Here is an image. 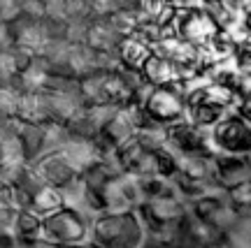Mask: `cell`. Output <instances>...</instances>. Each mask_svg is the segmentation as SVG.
I'll list each match as a JSON object with an SVG mask.
<instances>
[{"instance_id":"16","label":"cell","mask_w":251,"mask_h":248,"mask_svg":"<svg viewBox=\"0 0 251 248\" xmlns=\"http://www.w3.org/2000/svg\"><path fill=\"white\" fill-rule=\"evenodd\" d=\"M58 206H63V200H61V193L58 188H51V186H45L40 193L35 195L33 204H30V211L40 213V216H47V213L56 211Z\"/></svg>"},{"instance_id":"1","label":"cell","mask_w":251,"mask_h":248,"mask_svg":"<svg viewBox=\"0 0 251 248\" xmlns=\"http://www.w3.org/2000/svg\"><path fill=\"white\" fill-rule=\"evenodd\" d=\"M91 244L105 248H142L147 230L137 211H109L91 218Z\"/></svg>"},{"instance_id":"7","label":"cell","mask_w":251,"mask_h":248,"mask_svg":"<svg viewBox=\"0 0 251 248\" xmlns=\"http://www.w3.org/2000/svg\"><path fill=\"white\" fill-rule=\"evenodd\" d=\"M165 146L179 156H196V153H214L209 142V130L198 128L188 118L165 125Z\"/></svg>"},{"instance_id":"11","label":"cell","mask_w":251,"mask_h":248,"mask_svg":"<svg viewBox=\"0 0 251 248\" xmlns=\"http://www.w3.org/2000/svg\"><path fill=\"white\" fill-rule=\"evenodd\" d=\"M181 244L184 248H214L221 241H226V234L212 227L209 223L200 221L198 216L188 211L181 221Z\"/></svg>"},{"instance_id":"5","label":"cell","mask_w":251,"mask_h":248,"mask_svg":"<svg viewBox=\"0 0 251 248\" xmlns=\"http://www.w3.org/2000/svg\"><path fill=\"white\" fill-rule=\"evenodd\" d=\"M209 142L214 153H235L249 156L251 153V123L240 116L235 109L209 128Z\"/></svg>"},{"instance_id":"22","label":"cell","mask_w":251,"mask_h":248,"mask_svg":"<svg viewBox=\"0 0 251 248\" xmlns=\"http://www.w3.org/2000/svg\"><path fill=\"white\" fill-rule=\"evenodd\" d=\"M247 37H251V0L249 2H244V14H242V23H240Z\"/></svg>"},{"instance_id":"24","label":"cell","mask_w":251,"mask_h":248,"mask_svg":"<svg viewBox=\"0 0 251 248\" xmlns=\"http://www.w3.org/2000/svg\"><path fill=\"white\" fill-rule=\"evenodd\" d=\"M0 248H14V237L9 232H2L0 234Z\"/></svg>"},{"instance_id":"23","label":"cell","mask_w":251,"mask_h":248,"mask_svg":"<svg viewBox=\"0 0 251 248\" xmlns=\"http://www.w3.org/2000/svg\"><path fill=\"white\" fill-rule=\"evenodd\" d=\"M14 248H45V241L42 239H33V241L14 239Z\"/></svg>"},{"instance_id":"3","label":"cell","mask_w":251,"mask_h":248,"mask_svg":"<svg viewBox=\"0 0 251 248\" xmlns=\"http://www.w3.org/2000/svg\"><path fill=\"white\" fill-rule=\"evenodd\" d=\"M172 30L184 42H188V45H193V46H200V49L216 45L221 37L228 35V33H224L221 28L216 26L214 19L209 17L196 0L175 5Z\"/></svg>"},{"instance_id":"18","label":"cell","mask_w":251,"mask_h":248,"mask_svg":"<svg viewBox=\"0 0 251 248\" xmlns=\"http://www.w3.org/2000/svg\"><path fill=\"white\" fill-rule=\"evenodd\" d=\"M230 58H233L235 70L242 74V79L251 84V42H247V40L244 42H235Z\"/></svg>"},{"instance_id":"26","label":"cell","mask_w":251,"mask_h":248,"mask_svg":"<svg viewBox=\"0 0 251 248\" xmlns=\"http://www.w3.org/2000/svg\"><path fill=\"white\" fill-rule=\"evenodd\" d=\"M91 248H105V246H96V244H91Z\"/></svg>"},{"instance_id":"2","label":"cell","mask_w":251,"mask_h":248,"mask_svg":"<svg viewBox=\"0 0 251 248\" xmlns=\"http://www.w3.org/2000/svg\"><path fill=\"white\" fill-rule=\"evenodd\" d=\"M42 241L54 246H84L91 244V216L72 206H58L42 216Z\"/></svg>"},{"instance_id":"27","label":"cell","mask_w":251,"mask_h":248,"mask_svg":"<svg viewBox=\"0 0 251 248\" xmlns=\"http://www.w3.org/2000/svg\"><path fill=\"white\" fill-rule=\"evenodd\" d=\"M244 2H249V0H244Z\"/></svg>"},{"instance_id":"25","label":"cell","mask_w":251,"mask_h":248,"mask_svg":"<svg viewBox=\"0 0 251 248\" xmlns=\"http://www.w3.org/2000/svg\"><path fill=\"white\" fill-rule=\"evenodd\" d=\"M142 248H172V246H168V244H158V241H149V239H147V244H144Z\"/></svg>"},{"instance_id":"19","label":"cell","mask_w":251,"mask_h":248,"mask_svg":"<svg viewBox=\"0 0 251 248\" xmlns=\"http://www.w3.org/2000/svg\"><path fill=\"white\" fill-rule=\"evenodd\" d=\"M19 213V206L9 197H0V230L9 232L12 234V225H14V218Z\"/></svg>"},{"instance_id":"15","label":"cell","mask_w":251,"mask_h":248,"mask_svg":"<svg viewBox=\"0 0 251 248\" xmlns=\"http://www.w3.org/2000/svg\"><path fill=\"white\" fill-rule=\"evenodd\" d=\"M12 237L21 241H33L42 237V216L30 209H19L14 225H12Z\"/></svg>"},{"instance_id":"20","label":"cell","mask_w":251,"mask_h":248,"mask_svg":"<svg viewBox=\"0 0 251 248\" xmlns=\"http://www.w3.org/2000/svg\"><path fill=\"white\" fill-rule=\"evenodd\" d=\"M226 244H228V248H251V230H247L240 223L233 232L226 234Z\"/></svg>"},{"instance_id":"28","label":"cell","mask_w":251,"mask_h":248,"mask_svg":"<svg viewBox=\"0 0 251 248\" xmlns=\"http://www.w3.org/2000/svg\"><path fill=\"white\" fill-rule=\"evenodd\" d=\"M0 197H2V195H0Z\"/></svg>"},{"instance_id":"9","label":"cell","mask_w":251,"mask_h":248,"mask_svg":"<svg viewBox=\"0 0 251 248\" xmlns=\"http://www.w3.org/2000/svg\"><path fill=\"white\" fill-rule=\"evenodd\" d=\"M251 179L249 156H235V153H214V186L221 190L237 186Z\"/></svg>"},{"instance_id":"8","label":"cell","mask_w":251,"mask_h":248,"mask_svg":"<svg viewBox=\"0 0 251 248\" xmlns=\"http://www.w3.org/2000/svg\"><path fill=\"white\" fill-rule=\"evenodd\" d=\"M30 167L37 177L51 188H63L70 183L75 177H79V169L72 165L68 156L63 151H51V153H42L40 158L30 162Z\"/></svg>"},{"instance_id":"17","label":"cell","mask_w":251,"mask_h":248,"mask_svg":"<svg viewBox=\"0 0 251 248\" xmlns=\"http://www.w3.org/2000/svg\"><path fill=\"white\" fill-rule=\"evenodd\" d=\"M224 193L228 197V202L233 204L242 216L247 211H251V179H247V181H242V183H237L233 188H228Z\"/></svg>"},{"instance_id":"4","label":"cell","mask_w":251,"mask_h":248,"mask_svg":"<svg viewBox=\"0 0 251 248\" xmlns=\"http://www.w3.org/2000/svg\"><path fill=\"white\" fill-rule=\"evenodd\" d=\"M144 114L158 125H170L186 118V84L151 86L140 102Z\"/></svg>"},{"instance_id":"13","label":"cell","mask_w":251,"mask_h":248,"mask_svg":"<svg viewBox=\"0 0 251 248\" xmlns=\"http://www.w3.org/2000/svg\"><path fill=\"white\" fill-rule=\"evenodd\" d=\"M172 179H184V181H191V183H209V186H214V153L179 156L177 174Z\"/></svg>"},{"instance_id":"12","label":"cell","mask_w":251,"mask_h":248,"mask_svg":"<svg viewBox=\"0 0 251 248\" xmlns=\"http://www.w3.org/2000/svg\"><path fill=\"white\" fill-rule=\"evenodd\" d=\"M96 137H98V142L102 144L105 149H112V151L124 149L126 144L133 142L135 123H133V118L128 116L126 107H119V112L100 128V133L96 135Z\"/></svg>"},{"instance_id":"21","label":"cell","mask_w":251,"mask_h":248,"mask_svg":"<svg viewBox=\"0 0 251 248\" xmlns=\"http://www.w3.org/2000/svg\"><path fill=\"white\" fill-rule=\"evenodd\" d=\"M235 112L240 116H244V118L251 123V89H247L242 95H240L237 105H235Z\"/></svg>"},{"instance_id":"14","label":"cell","mask_w":251,"mask_h":248,"mask_svg":"<svg viewBox=\"0 0 251 248\" xmlns=\"http://www.w3.org/2000/svg\"><path fill=\"white\" fill-rule=\"evenodd\" d=\"M17 135L21 149H24V158L30 165L35 158H40L45 153V123L42 121H30V118H17Z\"/></svg>"},{"instance_id":"6","label":"cell","mask_w":251,"mask_h":248,"mask_svg":"<svg viewBox=\"0 0 251 248\" xmlns=\"http://www.w3.org/2000/svg\"><path fill=\"white\" fill-rule=\"evenodd\" d=\"M188 211L198 216L200 221L209 223L212 227H216L224 234L233 232L242 223V213L228 202L224 190H214V193H207V195L198 197V200H191L188 202Z\"/></svg>"},{"instance_id":"10","label":"cell","mask_w":251,"mask_h":248,"mask_svg":"<svg viewBox=\"0 0 251 248\" xmlns=\"http://www.w3.org/2000/svg\"><path fill=\"white\" fill-rule=\"evenodd\" d=\"M140 77L149 86H170V84H184V74L175 63L158 51H151L140 68Z\"/></svg>"}]
</instances>
